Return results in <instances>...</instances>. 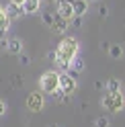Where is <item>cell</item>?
Segmentation results:
<instances>
[{"mask_svg":"<svg viewBox=\"0 0 125 127\" xmlns=\"http://www.w3.org/2000/svg\"><path fill=\"white\" fill-rule=\"evenodd\" d=\"M78 51H80V43H78V39L66 37V39H62V43L58 45V49L53 51V53H56L53 62H56L60 68L68 70L70 66H72V60L78 55Z\"/></svg>","mask_w":125,"mask_h":127,"instance_id":"6da1fadb","label":"cell"},{"mask_svg":"<svg viewBox=\"0 0 125 127\" xmlns=\"http://www.w3.org/2000/svg\"><path fill=\"white\" fill-rule=\"evenodd\" d=\"M39 86H41V92H47V94H56L60 90V72L56 70H49L41 76L39 80Z\"/></svg>","mask_w":125,"mask_h":127,"instance_id":"7a4b0ae2","label":"cell"},{"mask_svg":"<svg viewBox=\"0 0 125 127\" xmlns=\"http://www.w3.org/2000/svg\"><path fill=\"white\" fill-rule=\"evenodd\" d=\"M100 105H103V109L111 111V113H117V111H121L125 107V96H123V92H107L100 98Z\"/></svg>","mask_w":125,"mask_h":127,"instance_id":"3957f363","label":"cell"},{"mask_svg":"<svg viewBox=\"0 0 125 127\" xmlns=\"http://www.w3.org/2000/svg\"><path fill=\"white\" fill-rule=\"evenodd\" d=\"M78 88V80L72 76V74H60V92L70 96V94H74Z\"/></svg>","mask_w":125,"mask_h":127,"instance_id":"277c9868","label":"cell"},{"mask_svg":"<svg viewBox=\"0 0 125 127\" xmlns=\"http://www.w3.org/2000/svg\"><path fill=\"white\" fill-rule=\"evenodd\" d=\"M45 105V98H43V92H31L27 96V109L33 111V113H39Z\"/></svg>","mask_w":125,"mask_h":127,"instance_id":"5b68a950","label":"cell"},{"mask_svg":"<svg viewBox=\"0 0 125 127\" xmlns=\"http://www.w3.org/2000/svg\"><path fill=\"white\" fill-rule=\"evenodd\" d=\"M56 10H58L60 17L66 19V21H72L74 19V8H72V2H70V0H58Z\"/></svg>","mask_w":125,"mask_h":127,"instance_id":"8992f818","label":"cell"},{"mask_svg":"<svg viewBox=\"0 0 125 127\" xmlns=\"http://www.w3.org/2000/svg\"><path fill=\"white\" fill-rule=\"evenodd\" d=\"M8 29H10V19L6 17V10H4V6L0 4V39H2L6 33H8Z\"/></svg>","mask_w":125,"mask_h":127,"instance_id":"52a82bcc","label":"cell"},{"mask_svg":"<svg viewBox=\"0 0 125 127\" xmlns=\"http://www.w3.org/2000/svg\"><path fill=\"white\" fill-rule=\"evenodd\" d=\"M72 2V8H74V17H84L88 10V2L86 0H70Z\"/></svg>","mask_w":125,"mask_h":127,"instance_id":"ba28073f","label":"cell"},{"mask_svg":"<svg viewBox=\"0 0 125 127\" xmlns=\"http://www.w3.org/2000/svg\"><path fill=\"white\" fill-rule=\"evenodd\" d=\"M68 27H70V21L62 19L60 14L56 12V21H53V27H51V31H53V33H66V31H68Z\"/></svg>","mask_w":125,"mask_h":127,"instance_id":"9c48e42d","label":"cell"},{"mask_svg":"<svg viewBox=\"0 0 125 127\" xmlns=\"http://www.w3.org/2000/svg\"><path fill=\"white\" fill-rule=\"evenodd\" d=\"M6 49H8L10 53H14V55H21L23 53V41L19 37H12V39L6 41Z\"/></svg>","mask_w":125,"mask_h":127,"instance_id":"30bf717a","label":"cell"},{"mask_svg":"<svg viewBox=\"0 0 125 127\" xmlns=\"http://www.w3.org/2000/svg\"><path fill=\"white\" fill-rule=\"evenodd\" d=\"M6 17H8L10 21H14V19H21L23 17V14H25V10H23V6H17V4H8V6H6Z\"/></svg>","mask_w":125,"mask_h":127,"instance_id":"8fae6325","label":"cell"},{"mask_svg":"<svg viewBox=\"0 0 125 127\" xmlns=\"http://www.w3.org/2000/svg\"><path fill=\"white\" fill-rule=\"evenodd\" d=\"M39 8H41V0H25V4H23L25 14H35L39 12Z\"/></svg>","mask_w":125,"mask_h":127,"instance_id":"7c38bea8","label":"cell"},{"mask_svg":"<svg viewBox=\"0 0 125 127\" xmlns=\"http://www.w3.org/2000/svg\"><path fill=\"white\" fill-rule=\"evenodd\" d=\"M105 86H107V92H121V82L117 78H109Z\"/></svg>","mask_w":125,"mask_h":127,"instance_id":"4fadbf2b","label":"cell"},{"mask_svg":"<svg viewBox=\"0 0 125 127\" xmlns=\"http://www.w3.org/2000/svg\"><path fill=\"white\" fill-rule=\"evenodd\" d=\"M41 21L51 29L53 27V21H56V14H53L51 10H41Z\"/></svg>","mask_w":125,"mask_h":127,"instance_id":"5bb4252c","label":"cell"},{"mask_svg":"<svg viewBox=\"0 0 125 127\" xmlns=\"http://www.w3.org/2000/svg\"><path fill=\"white\" fill-rule=\"evenodd\" d=\"M109 55H111L113 60H119L121 55H123V47H121V45H117V43L109 45Z\"/></svg>","mask_w":125,"mask_h":127,"instance_id":"9a60e30c","label":"cell"},{"mask_svg":"<svg viewBox=\"0 0 125 127\" xmlns=\"http://www.w3.org/2000/svg\"><path fill=\"white\" fill-rule=\"evenodd\" d=\"M70 68H74L76 72H80V70H84V60H82V58H78V55H76V58L72 60V66H70Z\"/></svg>","mask_w":125,"mask_h":127,"instance_id":"2e32d148","label":"cell"},{"mask_svg":"<svg viewBox=\"0 0 125 127\" xmlns=\"http://www.w3.org/2000/svg\"><path fill=\"white\" fill-rule=\"evenodd\" d=\"M94 125L96 127H109V119L107 117H98V119H94Z\"/></svg>","mask_w":125,"mask_h":127,"instance_id":"e0dca14e","label":"cell"},{"mask_svg":"<svg viewBox=\"0 0 125 127\" xmlns=\"http://www.w3.org/2000/svg\"><path fill=\"white\" fill-rule=\"evenodd\" d=\"M29 62H31L29 55L27 53H21V64H23V66H29Z\"/></svg>","mask_w":125,"mask_h":127,"instance_id":"ac0fdd59","label":"cell"},{"mask_svg":"<svg viewBox=\"0 0 125 127\" xmlns=\"http://www.w3.org/2000/svg\"><path fill=\"white\" fill-rule=\"evenodd\" d=\"M4 113H6V102H4L2 98H0V117H2Z\"/></svg>","mask_w":125,"mask_h":127,"instance_id":"d6986e66","label":"cell"},{"mask_svg":"<svg viewBox=\"0 0 125 127\" xmlns=\"http://www.w3.org/2000/svg\"><path fill=\"white\" fill-rule=\"evenodd\" d=\"M100 14H103V17H109V8H107V6H103V8H100Z\"/></svg>","mask_w":125,"mask_h":127,"instance_id":"ffe728a7","label":"cell"},{"mask_svg":"<svg viewBox=\"0 0 125 127\" xmlns=\"http://www.w3.org/2000/svg\"><path fill=\"white\" fill-rule=\"evenodd\" d=\"M10 2L17 4V6H23V4H25V0H10Z\"/></svg>","mask_w":125,"mask_h":127,"instance_id":"44dd1931","label":"cell"},{"mask_svg":"<svg viewBox=\"0 0 125 127\" xmlns=\"http://www.w3.org/2000/svg\"><path fill=\"white\" fill-rule=\"evenodd\" d=\"M41 2H49L51 4V2H58V0H41Z\"/></svg>","mask_w":125,"mask_h":127,"instance_id":"7402d4cb","label":"cell"},{"mask_svg":"<svg viewBox=\"0 0 125 127\" xmlns=\"http://www.w3.org/2000/svg\"><path fill=\"white\" fill-rule=\"evenodd\" d=\"M86 2H94V0H86Z\"/></svg>","mask_w":125,"mask_h":127,"instance_id":"603a6c76","label":"cell"},{"mask_svg":"<svg viewBox=\"0 0 125 127\" xmlns=\"http://www.w3.org/2000/svg\"><path fill=\"white\" fill-rule=\"evenodd\" d=\"M51 127H56V125H51Z\"/></svg>","mask_w":125,"mask_h":127,"instance_id":"cb8c5ba5","label":"cell"}]
</instances>
